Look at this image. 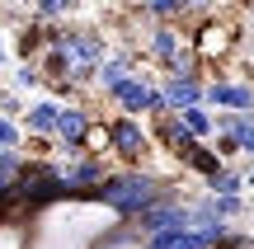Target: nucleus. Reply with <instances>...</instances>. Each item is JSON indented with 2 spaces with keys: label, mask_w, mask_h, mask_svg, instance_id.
Returning a JSON list of instances; mask_svg holds the SVG:
<instances>
[{
  "label": "nucleus",
  "mask_w": 254,
  "mask_h": 249,
  "mask_svg": "<svg viewBox=\"0 0 254 249\" xmlns=\"http://www.w3.org/2000/svg\"><path fill=\"white\" fill-rule=\"evenodd\" d=\"M0 146L5 150H24L28 146V137H24V127H19L14 113H0Z\"/></svg>",
  "instance_id": "nucleus-19"
},
{
  "label": "nucleus",
  "mask_w": 254,
  "mask_h": 249,
  "mask_svg": "<svg viewBox=\"0 0 254 249\" xmlns=\"http://www.w3.org/2000/svg\"><path fill=\"white\" fill-rule=\"evenodd\" d=\"M174 165H184V174H189V179H207V174H217L226 160H221V150L212 146V141H193V146L184 150Z\"/></svg>",
  "instance_id": "nucleus-11"
},
{
  "label": "nucleus",
  "mask_w": 254,
  "mask_h": 249,
  "mask_svg": "<svg viewBox=\"0 0 254 249\" xmlns=\"http://www.w3.org/2000/svg\"><path fill=\"white\" fill-rule=\"evenodd\" d=\"M9 66V43H5V33H0V71Z\"/></svg>",
  "instance_id": "nucleus-20"
},
{
  "label": "nucleus",
  "mask_w": 254,
  "mask_h": 249,
  "mask_svg": "<svg viewBox=\"0 0 254 249\" xmlns=\"http://www.w3.org/2000/svg\"><path fill=\"white\" fill-rule=\"evenodd\" d=\"M90 127H94V113L85 108V103H62V118H57V137H52L57 155H62V160L80 155V150H85V137H90Z\"/></svg>",
  "instance_id": "nucleus-6"
},
{
  "label": "nucleus",
  "mask_w": 254,
  "mask_h": 249,
  "mask_svg": "<svg viewBox=\"0 0 254 249\" xmlns=\"http://www.w3.org/2000/svg\"><path fill=\"white\" fill-rule=\"evenodd\" d=\"M57 118H62V99H33L19 113V127L28 141H52L57 137Z\"/></svg>",
  "instance_id": "nucleus-9"
},
{
  "label": "nucleus",
  "mask_w": 254,
  "mask_h": 249,
  "mask_svg": "<svg viewBox=\"0 0 254 249\" xmlns=\"http://www.w3.org/2000/svg\"><path fill=\"white\" fill-rule=\"evenodd\" d=\"M217 249H221V245H217Z\"/></svg>",
  "instance_id": "nucleus-22"
},
{
  "label": "nucleus",
  "mask_w": 254,
  "mask_h": 249,
  "mask_svg": "<svg viewBox=\"0 0 254 249\" xmlns=\"http://www.w3.org/2000/svg\"><path fill=\"white\" fill-rule=\"evenodd\" d=\"M245 188H254V165H250V169H245Z\"/></svg>",
  "instance_id": "nucleus-21"
},
{
  "label": "nucleus",
  "mask_w": 254,
  "mask_h": 249,
  "mask_svg": "<svg viewBox=\"0 0 254 249\" xmlns=\"http://www.w3.org/2000/svg\"><path fill=\"white\" fill-rule=\"evenodd\" d=\"M109 122V155L118 160V165H146L155 150V137L151 127H146L141 118H127V113H113Z\"/></svg>",
  "instance_id": "nucleus-3"
},
{
  "label": "nucleus",
  "mask_w": 254,
  "mask_h": 249,
  "mask_svg": "<svg viewBox=\"0 0 254 249\" xmlns=\"http://www.w3.org/2000/svg\"><path fill=\"white\" fill-rule=\"evenodd\" d=\"M179 122H184V127H189L198 141H212V137H217V113H212L207 103H198V108H184Z\"/></svg>",
  "instance_id": "nucleus-14"
},
{
  "label": "nucleus",
  "mask_w": 254,
  "mask_h": 249,
  "mask_svg": "<svg viewBox=\"0 0 254 249\" xmlns=\"http://www.w3.org/2000/svg\"><path fill=\"white\" fill-rule=\"evenodd\" d=\"M141 14L146 19H170V24H179V19L189 14V0H141Z\"/></svg>",
  "instance_id": "nucleus-16"
},
{
  "label": "nucleus",
  "mask_w": 254,
  "mask_h": 249,
  "mask_svg": "<svg viewBox=\"0 0 254 249\" xmlns=\"http://www.w3.org/2000/svg\"><path fill=\"white\" fill-rule=\"evenodd\" d=\"M174 193H184V188H174L165 174H155L146 165H123V169H109V179L94 188V202L104 212H113V221H136L146 207H155L160 198H174Z\"/></svg>",
  "instance_id": "nucleus-1"
},
{
  "label": "nucleus",
  "mask_w": 254,
  "mask_h": 249,
  "mask_svg": "<svg viewBox=\"0 0 254 249\" xmlns=\"http://www.w3.org/2000/svg\"><path fill=\"white\" fill-rule=\"evenodd\" d=\"M24 165H28V150H5V146H0V188L19 184Z\"/></svg>",
  "instance_id": "nucleus-18"
},
{
  "label": "nucleus",
  "mask_w": 254,
  "mask_h": 249,
  "mask_svg": "<svg viewBox=\"0 0 254 249\" xmlns=\"http://www.w3.org/2000/svg\"><path fill=\"white\" fill-rule=\"evenodd\" d=\"M104 99L113 103V113H127V118H155V113H170V108H165V94H160V80H151V75H141V71L123 75Z\"/></svg>",
  "instance_id": "nucleus-2"
},
{
  "label": "nucleus",
  "mask_w": 254,
  "mask_h": 249,
  "mask_svg": "<svg viewBox=\"0 0 254 249\" xmlns=\"http://www.w3.org/2000/svg\"><path fill=\"white\" fill-rule=\"evenodd\" d=\"M136 66H141V52H127V47H109V56L99 61V71H94V85H99V94H109L113 85L123 80V75H132Z\"/></svg>",
  "instance_id": "nucleus-10"
},
{
  "label": "nucleus",
  "mask_w": 254,
  "mask_h": 249,
  "mask_svg": "<svg viewBox=\"0 0 254 249\" xmlns=\"http://www.w3.org/2000/svg\"><path fill=\"white\" fill-rule=\"evenodd\" d=\"M9 90H47V80H43V66H33V61H19L14 71H9Z\"/></svg>",
  "instance_id": "nucleus-17"
},
{
  "label": "nucleus",
  "mask_w": 254,
  "mask_h": 249,
  "mask_svg": "<svg viewBox=\"0 0 254 249\" xmlns=\"http://www.w3.org/2000/svg\"><path fill=\"white\" fill-rule=\"evenodd\" d=\"M212 146L221 150V160L254 155V113H217V137Z\"/></svg>",
  "instance_id": "nucleus-5"
},
{
  "label": "nucleus",
  "mask_w": 254,
  "mask_h": 249,
  "mask_svg": "<svg viewBox=\"0 0 254 249\" xmlns=\"http://www.w3.org/2000/svg\"><path fill=\"white\" fill-rule=\"evenodd\" d=\"M160 94L170 113L198 108V103H207V75H160Z\"/></svg>",
  "instance_id": "nucleus-7"
},
{
  "label": "nucleus",
  "mask_w": 254,
  "mask_h": 249,
  "mask_svg": "<svg viewBox=\"0 0 254 249\" xmlns=\"http://www.w3.org/2000/svg\"><path fill=\"white\" fill-rule=\"evenodd\" d=\"M179 47H184L179 24H170V19H151V28H146V38H141V61L165 66L174 52H179Z\"/></svg>",
  "instance_id": "nucleus-8"
},
{
  "label": "nucleus",
  "mask_w": 254,
  "mask_h": 249,
  "mask_svg": "<svg viewBox=\"0 0 254 249\" xmlns=\"http://www.w3.org/2000/svg\"><path fill=\"white\" fill-rule=\"evenodd\" d=\"M71 14H80V0H33V24L38 28L71 24Z\"/></svg>",
  "instance_id": "nucleus-12"
},
{
  "label": "nucleus",
  "mask_w": 254,
  "mask_h": 249,
  "mask_svg": "<svg viewBox=\"0 0 254 249\" xmlns=\"http://www.w3.org/2000/svg\"><path fill=\"white\" fill-rule=\"evenodd\" d=\"M160 75H202V52H198L193 43H184L179 52L160 66Z\"/></svg>",
  "instance_id": "nucleus-15"
},
{
  "label": "nucleus",
  "mask_w": 254,
  "mask_h": 249,
  "mask_svg": "<svg viewBox=\"0 0 254 249\" xmlns=\"http://www.w3.org/2000/svg\"><path fill=\"white\" fill-rule=\"evenodd\" d=\"M207 108L212 113H254V80H245V75H207Z\"/></svg>",
  "instance_id": "nucleus-4"
},
{
  "label": "nucleus",
  "mask_w": 254,
  "mask_h": 249,
  "mask_svg": "<svg viewBox=\"0 0 254 249\" xmlns=\"http://www.w3.org/2000/svg\"><path fill=\"white\" fill-rule=\"evenodd\" d=\"M202 193H245V165H221L217 174L202 179Z\"/></svg>",
  "instance_id": "nucleus-13"
}]
</instances>
